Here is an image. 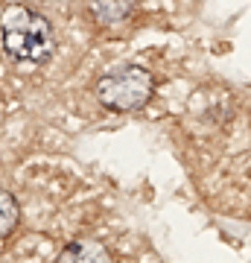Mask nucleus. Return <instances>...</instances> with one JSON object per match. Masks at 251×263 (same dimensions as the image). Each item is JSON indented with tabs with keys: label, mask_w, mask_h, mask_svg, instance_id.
<instances>
[{
	"label": "nucleus",
	"mask_w": 251,
	"mask_h": 263,
	"mask_svg": "<svg viewBox=\"0 0 251 263\" xmlns=\"http://www.w3.org/2000/svg\"><path fill=\"white\" fill-rule=\"evenodd\" d=\"M3 50L18 62L41 65L53 56V29L50 21L27 6H9L0 18Z\"/></svg>",
	"instance_id": "f257e3e1"
},
{
	"label": "nucleus",
	"mask_w": 251,
	"mask_h": 263,
	"mask_svg": "<svg viewBox=\"0 0 251 263\" xmlns=\"http://www.w3.org/2000/svg\"><path fill=\"white\" fill-rule=\"evenodd\" d=\"M152 88H155V79L149 76V70L138 65H126L105 73L96 82V100L111 111H134L143 103H149Z\"/></svg>",
	"instance_id": "f03ea898"
},
{
	"label": "nucleus",
	"mask_w": 251,
	"mask_h": 263,
	"mask_svg": "<svg viewBox=\"0 0 251 263\" xmlns=\"http://www.w3.org/2000/svg\"><path fill=\"white\" fill-rule=\"evenodd\" d=\"M56 263H111V254L103 243H93V240H79L70 243L65 252L56 257Z\"/></svg>",
	"instance_id": "7ed1b4c3"
},
{
	"label": "nucleus",
	"mask_w": 251,
	"mask_h": 263,
	"mask_svg": "<svg viewBox=\"0 0 251 263\" xmlns=\"http://www.w3.org/2000/svg\"><path fill=\"white\" fill-rule=\"evenodd\" d=\"M18 222H21L18 202H15V196H12L9 190L0 187V240H6L18 228Z\"/></svg>",
	"instance_id": "20e7f679"
}]
</instances>
